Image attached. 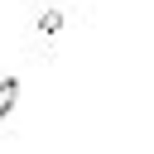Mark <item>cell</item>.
<instances>
[{"label":"cell","mask_w":154,"mask_h":154,"mask_svg":"<svg viewBox=\"0 0 154 154\" xmlns=\"http://www.w3.org/2000/svg\"><path fill=\"white\" fill-rule=\"evenodd\" d=\"M14 101H19V82L14 77H0V120L14 111Z\"/></svg>","instance_id":"cell-2"},{"label":"cell","mask_w":154,"mask_h":154,"mask_svg":"<svg viewBox=\"0 0 154 154\" xmlns=\"http://www.w3.org/2000/svg\"><path fill=\"white\" fill-rule=\"evenodd\" d=\"M24 19H29V48H34V58L53 63L58 58V38L67 29V5L63 0H29Z\"/></svg>","instance_id":"cell-1"}]
</instances>
